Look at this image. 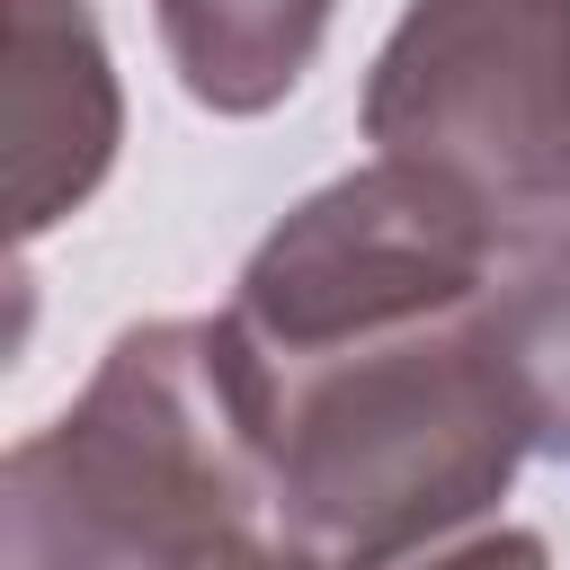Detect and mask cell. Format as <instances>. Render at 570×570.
<instances>
[{
    "label": "cell",
    "mask_w": 570,
    "mask_h": 570,
    "mask_svg": "<svg viewBox=\"0 0 570 570\" xmlns=\"http://www.w3.org/2000/svg\"><path fill=\"white\" fill-rule=\"evenodd\" d=\"M178 570H321L312 552H294L285 534H267V525H240V534H214V543H196Z\"/></svg>",
    "instance_id": "9c48e42d"
},
{
    "label": "cell",
    "mask_w": 570,
    "mask_h": 570,
    "mask_svg": "<svg viewBox=\"0 0 570 570\" xmlns=\"http://www.w3.org/2000/svg\"><path fill=\"white\" fill-rule=\"evenodd\" d=\"M125 142V89L89 0H0V187L36 240L98 196Z\"/></svg>",
    "instance_id": "5b68a950"
},
{
    "label": "cell",
    "mask_w": 570,
    "mask_h": 570,
    "mask_svg": "<svg viewBox=\"0 0 570 570\" xmlns=\"http://www.w3.org/2000/svg\"><path fill=\"white\" fill-rule=\"evenodd\" d=\"M374 160L454 187L508 249L570 232V0H410L365 71Z\"/></svg>",
    "instance_id": "3957f363"
},
{
    "label": "cell",
    "mask_w": 570,
    "mask_h": 570,
    "mask_svg": "<svg viewBox=\"0 0 570 570\" xmlns=\"http://www.w3.org/2000/svg\"><path fill=\"white\" fill-rule=\"evenodd\" d=\"M508 258L517 249L454 187H436L428 169H401V160H365V169L330 178L321 196H303L249 249L223 330L240 338L258 383H285L330 356L481 312L499 294Z\"/></svg>",
    "instance_id": "277c9868"
},
{
    "label": "cell",
    "mask_w": 570,
    "mask_h": 570,
    "mask_svg": "<svg viewBox=\"0 0 570 570\" xmlns=\"http://www.w3.org/2000/svg\"><path fill=\"white\" fill-rule=\"evenodd\" d=\"M401 570H552V552H543V534H525V525H481V534L436 543V552H419V561H401Z\"/></svg>",
    "instance_id": "ba28073f"
},
{
    "label": "cell",
    "mask_w": 570,
    "mask_h": 570,
    "mask_svg": "<svg viewBox=\"0 0 570 570\" xmlns=\"http://www.w3.org/2000/svg\"><path fill=\"white\" fill-rule=\"evenodd\" d=\"M490 338H499V365L525 401L534 454L570 463V232L508 258V276L490 294Z\"/></svg>",
    "instance_id": "52a82bcc"
},
{
    "label": "cell",
    "mask_w": 570,
    "mask_h": 570,
    "mask_svg": "<svg viewBox=\"0 0 570 570\" xmlns=\"http://www.w3.org/2000/svg\"><path fill=\"white\" fill-rule=\"evenodd\" d=\"M169 71L214 116H267L321 53L338 0H151Z\"/></svg>",
    "instance_id": "8992f818"
},
{
    "label": "cell",
    "mask_w": 570,
    "mask_h": 570,
    "mask_svg": "<svg viewBox=\"0 0 570 570\" xmlns=\"http://www.w3.org/2000/svg\"><path fill=\"white\" fill-rule=\"evenodd\" d=\"M258 383V374H249ZM267 517L321 570H401L463 534L534 454L490 303L258 383Z\"/></svg>",
    "instance_id": "7a4b0ae2"
},
{
    "label": "cell",
    "mask_w": 570,
    "mask_h": 570,
    "mask_svg": "<svg viewBox=\"0 0 570 570\" xmlns=\"http://www.w3.org/2000/svg\"><path fill=\"white\" fill-rule=\"evenodd\" d=\"M267 517V410L214 321L125 330L89 392L0 463V570H178Z\"/></svg>",
    "instance_id": "6da1fadb"
}]
</instances>
